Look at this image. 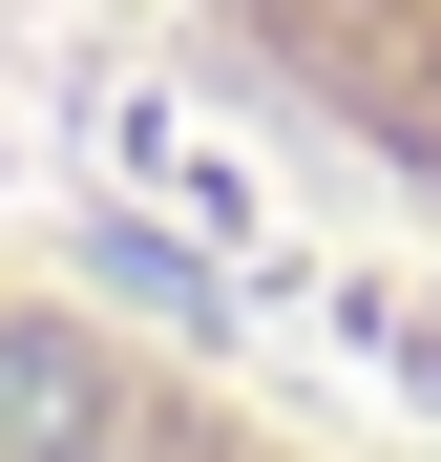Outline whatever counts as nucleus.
Returning a JSON list of instances; mask_svg holds the SVG:
<instances>
[{
    "mask_svg": "<svg viewBox=\"0 0 441 462\" xmlns=\"http://www.w3.org/2000/svg\"><path fill=\"white\" fill-rule=\"evenodd\" d=\"M85 169H106L126 210H169L189 253H273V189H253V147H210L189 106H147V85H106V106H85Z\"/></svg>",
    "mask_w": 441,
    "mask_h": 462,
    "instance_id": "f257e3e1",
    "label": "nucleus"
},
{
    "mask_svg": "<svg viewBox=\"0 0 441 462\" xmlns=\"http://www.w3.org/2000/svg\"><path fill=\"white\" fill-rule=\"evenodd\" d=\"M126 441V378L106 337H63V316H0V462H106Z\"/></svg>",
    "mask_w": 441,
    "mask_h": 462,
    "instance_id": "f03ea898",
    "label": "nucleus"
}]
</instances>
